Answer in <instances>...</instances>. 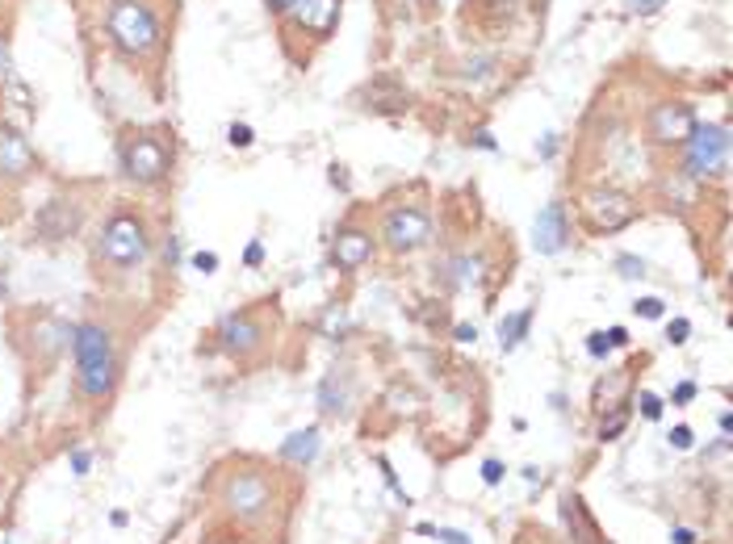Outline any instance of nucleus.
I'll use <instances>...</instances> for the list:
<instances>
[{"instance_id":"1a4fd4ad","label":"nucleus","mask_w":733,"mask_h":544,"mask_svg":"<svg viewBox=\"0 0 733 544\" xmlns=\"http://www.w3.org/2000/svg\"><path fill=\"white\" fill-rule=\"evenodd\" d=\"M214 340H218V352L235 356V360H251L268 343V331L251 310H226L214 326Z\"/></svg>"},{"instance_id":"473e14b6","label":"nucleus","mask_w":733,"mask_h":544,"mask_svg":"<svg viewBox=\"0 0 733 544\" xmlns=\"http://www.w3.org/2000/svg\"><path fill=\"white\" fill-rule=\"evenodd\" d=\"M226 143H231L235 151H248L251 143H256V130H251L248 122H231L226 126Z\"/></svg>"},{"instance_id":"f8f14e48","label":"nucleus","mask_w":733,"mask_h":544,"mask_svg":"<svg viewBox=\"0 0 733 544\" xmlns=\"http://www.w3.org/2000/svg\"><path fill=\"white\" fill-rule=\"evenodd\" d=\"M84 231V205L76 197H51L34 214V235L42 243H68Z\"/></svg>"},{"instance_id":"58836bf2","label":"nucleus","mask_w":733,"mask_h":544,"mask_svg":"<svg viewBox=\"0 0 733 544\" xmlns=\"http://www.w3.org/2000/svg\"><path fill=\"white\" fill-rule=\"evenodd\" d=\"M160 260H164L168 272L180 268V239H177V235H168V239H164V247H160Z\"/></svg>"},{"instance_id":"603ef678","label":"nucleus","mask_w":733,"mask_h":544,"mask_svg":"<svg viewBox=\"0 0 733 544\" xmlns=\"http://www.w3.org/2000/svg\"><path fill=\"white\" fill-rule=\"evenodd\" d=\"M520 477H524L528 486H540V469H537V465H524V469H520Z\"/></svg>"},{"instance_id":"9b49d317","label":"nucleus","mask_w":733,"mask_h":544,"mask_svg":"<svg viewBox=\"0 0 733 544\" xmlns=\"http://www.w3.org/2000/svg\"><path fill=\"white\" fill-rule=\"evenodd\" d=\"M38 172V151L29 147L26 130H17L9 118H0V185H26Z\"/></svg>"},{"instance_id":"8fccbe9b","label":"nucleus","mask_w":733,"mask_h":544,"mask_svg":"<svg viewBox=\"0 0 733 544\" xmlns=\"http://www.w3.org/2000/svg\"><path fill=\"white\" fill-rule=\"evenodd\" d=\"M700 536H696L692 528H671V544H696Z\"/></svg>"},{"instance_id":"7c9ffc66","label":"nucleus","mask_w":733,"mask_h":544,"mask_svg":"<svg viewBox=\"0 0 733 544\" xmlns=\"http://www.w3.org/2000/svg\"><path fill=\"white\" fill-rule=\"evenodd\" d=\"M616 272H621L624 281H641V276H646V260L633 256V251H621V256H616Z\"/></svg>"},{"instance_id":"13d9d810","label":"nucleus","mask_w":733,"mask_h":544,"mask_svg":"<svg viewBox=\"0 0 733 544\" xmlns=\"http://www.w3.org/2000/svg\"><path fill=\"white\" fill-rule=\"evenodd\" d=\"M4 544H13V540H4Z\"/></svg>"},{"instance_id":"39448f33","label":"nucleus","mask_w":733,"mask_h":544,"mask_svg":"<svg viewBox=\"0 0 733 544\" xmlns=\"http://www.w3.org/2000/svg\"><path fill=\"white\" fill-rule=\"evenodd\" d=\"M218 499L222 511L239 523H264L268 511L277 507V482L264 469H235V474H226Z\"/></svg>"},{"instance_id":"cd10ccee","label":"nucleus","mask_w":733,"mask_h":544,"mask_svg":"<svg viewBox=\"0 0 733 544\" xmlns=\"http://www.w3.org/2000/svg\"><path fill=\"white\" fill-rule=\"evenodd\" d=\"M13 80V42H9V26H0V88Z\"/></svg>"},{"instance_id":"a19ab883","label":"nucleus","mask_w":733,"mask_h":544,"mask_svg":"<svg viewBox=\"0 0 733 544\" xmlns=\"http://www.w3.org/2000/svg\"><path fill=\"white\" fill-rule=\"evenodd\" d=\"M243 268H264V239H251L248 247H243Z\"/></svg>"},{"instance_id":"5701e85b","label":"nucleus","mask_w":733,"mask_h":544,"mask_svg":"<svg viewBox=\"0 0 733 544\" xmlns=\"http://www.w3.org/2000/svg\"><path fill=\"white\" fill-rule=\"evenodd\" d=\"M365 96H369V109H377V113H402V109H407V93H402V88L386 96V76H377L374 88Z\"/></svg>"},{"instance_id":"f3484780","label":"nucleus","mask_w":733,"mask_h":544,"mask_svg":"<svg viewBox=\"0 0 733 544\" xmlns=\"http://www.w3.org/2000/svg\"><path fill=\"white\" fill-rule=\"evenodd\" d=\"M285 21H293L302 34L323 42L335 29V21H340V0H293V9Z\"/></svg>"},{"instance_id":"aec40b11","label":"nucleus","mask_w":733,"mask_h":544,"mask_svg":"<svg viewBox=\"0 0 733 544\" xmlns=\"http://www.w3.org/2000/svg\"><path fill=\"white\" fill-rule=\"evenodd\" d=\"M444 276H449V285L457 289H478L486 281V260L478 251H457V256L444 260Z\"/></svg>"},{"instance_id":"6ab92c4d","label":"nucleus","mask_w":733,"mask_h":544,"mask_svg":"<svg viewBox=\"0 0 733 544\" xmlns=\"http://www.w3.org/2000/svg\"><path fill=\"white\" fill-rule=\"evenodd\" d=\"M562 523L570 528V540H579V544H608V540H604V532L595 528L591 511L582 507L579 494H566V499H562Z\"/></svg>"},{"instance_id":"a18cd8bd","label":"nucleus","mask_w":733,"mask_h":544,"mask_svg":"<svg viewBox=\"0 0 733 544\" xmlns=\"http://www.w3.org/2000/svg\"><path fill=\"white\" fill-rule=\"evenodd\" d=\"M557 147H562V135H545V138L537 143V155H540V160H554Z\"/></svg>"},{"instance_id":"79ce46f5","label":"nucleus","mask_w":733,"mask_h":544,"mask_svg":"<svg viewBox=\"0 0 733 544\" xmlns=\"http://www.w3.org/2000/svg\"><path fill=\"white\" fill-rule=\"evenodd\" d=\"M604 340H608L612 352H616V348H629V326H621V323L608 326V331H604Z\"/></svg>"},{"instance_id":"7ed1b4c3","label":"nucleus","mask_w":733,"mask_h":544,"mask_svg":"<svg viewBox=\"0 0 733 544\" xmlns=\"http://www.w3.org/2000/svg\"><path fill=\"white\" fill-rule=\"evenodd\" d=\"M172 130L164 126H130L118 138V172L122 180H130L135 189H155L172 177Z\"/></svg>"},{"instance_id":"a211bd4d","label":"nucleus","mask_w":733,"mask_h":544,"mask_svg":"<svg viewBox=\"0 0 733 544\" xmlns=\"http://www.w3.org/2000/svg\"><path fill=\"white\" fill-rule=\"evenodd\" d=\"M318 452H323V427L310 423V427H298L290 432L285 440L277 444V461L281 465H293V469H306V465L318 461Z\"/></svg>"},{"instance_id":"ea45409f","label":"nucleus","mask_w":733,"mask_h":544,"mask_svg":"<svg viewBox=\"0 0 733 544\" xmlns=\"http://www.w3.org/2000/svg\"><path fill=\"white\" fill-rule=\"evenodd\" d=\"M587 356H591V360H608V356H612L608 340H604V331H591V335H587Z\"/></svg>"},{"instance_id":"ddd939ff","label":"nucleus","mask_w":733,"mask_h":544,"mask_svg":"<svg viewBox=\"0 0 733 544\" xmlns=\"http://www.w3.org/2000/svg\"><path fill=\"white\" fill-rule=\"evenodd\" d=\"M71 335H76V323H63L55 314H34L29 318V352H34L38 365H55L71 348Z\"/></svg>"},{"instance_id":"dca6fc26","label":"nucleus","mask_w":733,"mask_h":544,"mask_svg":"<svg viewBox=\"0 0 733 544\" xmlns=\"http://www.w3.org/2000/svg\"><path fill=\"white\" fill-rule=\"evenodd\" d=\"M315 407L323 419H348L352 410V373L348 368H327L315 390Z\"/></svg>"},{"instance_id":"864d4df0","label":"nucleus","mask_w":733,"mask_h":544,"mask_svg":"<svg viewBox=\"0 0 733 544\" xmlns=\"http://www.w3.org/2000/svg\"><path fill=\"white\" fill-rule=\"evenodd\" d=\"M110 523H113V528H126V523H130V511H126V507L110 511Z\"/></svg>"},{"instance_id":"f03ea898","label":"nucleus","mask_w":733,"mask_h":544,"mask_svg":"<svg viewBox=\"0 0 733 544\" xmlns=\"http://www.w3.org/2000/svg\"><path fill=\"white\" fill-rule=\"evenodd\" d=\"M110 46L130 63H152L164 51V13L155 0H110L105 9Z\"/></svg>"},{"instance_id":"4c0bfd02","label":"nucleus","mask_w":733,"mask_h":544,"mask_svg":"<svg viewBox=\"0 0 733 544\" xmlns=\"http://www.w3.org/2000/svg\"><path fill=\"white\" fill-rule=\"evenodd\" d=\"M344 326H348V318L340 306H332V310L318 318V331H323V335H344Z\"/></svg>"},{"instance_id":"2f4dec72","label":"nucleus","mask_w":733,"mask_h":544,"mask_svg":"<svg viewBox=\"0 0 733 544\" xmlns=\"http://www.w3.org/2000/svg\"><path fill=\"white\" fill-rule=\"evenodd\" d=\"M624 427H629V415H608V419L599 423V444H612V440H621L624 435Z\"/></svg>"},{"instance_id":"c85d7f7f","label":"nucleus","mask_w":733,"mask_h":544,"mask_svg":"<svg viewBox=\"0 0 733 544\" xmlns=\"http://www.w3.org/2000/svg\"><path fill=\"white\" fill-rule=\"evenodd\" d=\"M688 340H692V318L675 314V318L666 323V343H671V348H683Z\"/></svg>"},{"instance_id":"bb28decb","label":"nucleus","mask_w":733,"mask_h":544,"mask_svg":"<svg viewBox=\"0 0 733 544\" xmlns=\"http://www.w3.org/2000/svg\"><path fill=\"white\" fill-rule=\"evenodd\" d=\"M374 461H377V469H382V482H386L390 494H394L402 507H411V494L399 486V477H394V465H390V457H374Z\"/></svg>"},{"instance_id":"de8ad7c7","label":"nucleus","mask_w":733,"mask_h":544,"mask_svg":"<svg viewBox=\"0 0 733 544\" xmlns=\"http://www.w3.org/2000/svg\"><path fill=\"white\" fill-rule=\"evenodd\" d=\"M453 340L457 343H478V326H474V323H457L453 326Z\"/></svg>"},{"instance_id":"2eb2a0df","label":"nucleus","mask_w":733,"mask_h":544,"mask_svg":"<svg viewBox=\"0 0 733 544\" xmlns=\"http://www.w3.org/2000/svg\"><path fill=\"white\" fill-rule=\"evenodd\" d=\"M377 256V235L360 231V227H344V231H335L332 239V264L340 272H357L365 268L369 260Z\"/></svg>"},{"instance_id":"f704fd0d","label":"nucleus","mask_w":733,"mask_h":544,"mask_svg":"<svg viewBox=\"0 0 733 544\" xmlns=\"http://www.w3.org/2000/svg\"><path fill=\"white\" fill-rule=\"evenodd\" d=\"M189 264H194V268L202 272V276H214V272L222 268L218 251H210V247H202V251H194V256H189Z\"/></svg>"},{"instance_id":"09e8293b","label":"nucleus","mask_w":733,"mask_h":544,"mask_svg":"<svg viewBox=\"0 0 733 544\" xmlns=\"http://www.w3.org/2000/svg\"><path fill=\"white\" fill-rule=\"evenodd\" d=\"M264 9H268L273 17H281V21H285V17H290V9H293V0H264Z\"/></svg>"},{"instance_id":"37998d69","label":"nucleus","mask_w":733,"mask_h":544,"mask_svg":"<svg viewBox=\"0 0 733 544\" xmlns=\"http://www.w3.org/2000/svg\"><path fill=\"white\" fill-rule=\"evenodd\" d=\"M666 0H629V13H637V17H654L658 9H663Z\"/></svg>"},{"instance_id":"f257e3e1","label":"nucleus","mask_w":733,"mask_h":544,"mask_svg":"<svg viewBox=\"0 0 733 544\" xmlns=\"http://www.w3.org/2000/svg\"><path fill=\"white\" fill-rule=\"evenodd\" d=\"M71 356H76V394L84 402H110L113 390H118V377H122V365H118V343H113V331L105 323H76V335H71Z\"/></svg>"},{"instance_id":"4be33fe9","label":"nucleus","mask_w":733,"mask_h":544,"mask_svg":"<svg viewBox=\"0 0 733 544\" xmlns=\"http://www.w3.org/2000/svg\"><path fill=\"white\" fill-rule=\"evenodd\" d=\"M532 318H537V306H524V310L503 314V318H498V348H503V352H515V348L528 340Z\"/></svg>"},{"instance_id":"c9c22d12","label":"nucleus","mask_w":733,"mask_h":544,"mask_svg":"<svg viewBox=\"0 0 733 544\" xmlns=\"http://www.w3.org/2000/svg\"><path fill=\"white\" fill-rule=\"evenodd\" d=\"M68 469H71V477H88L93 474V452L88 449H68Z\"/></svg>"},{"instance_id":"423d86ee","label":"nucleus","mask_w":733,"mask_h":544,"mask_svg":"<svg viewBox=\"0 0 733 544\" xmlns=\"http://www.w3.org/2000/svg\"><path fill=\"white\" fill-rule=\"evenodd\" d=\"M432 231H436V222H432V210L419 202H399L390 205L386 214H382V227H377V243L394 251V256H411L419 247L432 243Z\"/></svg>"},{"instance_id":"6e6d98bb","label":"nucleus","mask_w":733,"mask_h":544,"mask_svg":"<svg viewBox=\"0 0 733 544\" xmlns=\"http://www.w3.org/2000/svg\"><path fill=\"white\" fill-rule=\"evenodd\" d=\"M416 536H436V523H428V519H424V523H416Z\"/></svg>"},{"instance_id":"0eeeda50","label":"nucleus","mask_w":733,"mask_h":544,"mask_svg":"<svg viewBox=\"0 0 733 544\" xmlns=\"http://www.w3.org/2000/svg\"><path fill=\"white\" fill-rule=\"evenodd\" d=\"M729 163V126L725 122H696L683 143V177L688 180H717Z\"/></svg>"},{"instance_id":"412c9836","label":"nucleus","mask_w":733,"mask_h":544,"mask_svg":"<svg viewBox=\"0 0 733 544\" xmlns=\"http://www.w3.org/2000/svg\"><path fill=\"white\" fill-rule=\"evenodd\" d=\"M629 373L633 368H616V373H604V377L595 381V394H591V407L595 415H621V402H624V390H629Z\"/></svg>"},{"instance_id":"9d476101","label":"nucleus","mask_w":733,"mask_h":544,"mask_svg":"<svg viewBox=\"0 0 733 544\" xmlns=\"http://www.w3.org/2000/svg\"><path fill=\"white\" fill-rule=\"evenodd\" d=\"M696 109L688 105V101H658V105H650V113H646V138H650L654 147H683L688 143V135L696 130Z\"/></svg>"},{"instance_id":"72a5a7b5","label":"nucleus","mask_w":733,"mask_h":544,"mask_svg":"<svg viewBox=\"0 0 733 544\" xmlns=\"http://www.w3.org/2000/svg\"><path fill=\"white\" fill-rule=\"evenodd\" d=\"M666 444H671L675 452H692L696 449V432L688 427V423H675V427H671V435H666Z\"/></svg>"},{"instance_id":"c756f323","label":"nucleus","mask_w":733,"mask_h":544,"mask_svg":"<svg viewBox=\"0 0 733 544\" xmlns=\"http://www.w3.org/2000/svg\"><path fill=\"white\" fill-rule=\"evenodd\" d=\"M696 398H700V385H696V381L688 377V381H679L675 390H671V398H666V407H679V410H683V407H692Z\"/></svg>"},{"instance_id":"49530a36","label":"nucleus","mask_w":733,"mask_h":544,"mask_svg":"<svg viewBox=\"0 0 733 544\" xmlns=\"http://www.w3.org/2000/svg\"><path fill=\"white\" fill-rule=\"evenodd\" d=\"M470 147H478V151H490V155H495V151H498V143H495V135H490V130H474Z\"/></svg>"},{"instance_id":"6e6552de","label":"nucleus","mask_w":733,"mask_h":544,"mask_svg":"<svg viewBox=\"0 0 733 544\" xmlns=\"http://www.w3.org/2000/svg\"><path fill=\"white\" fill-rule=\"evenodd\" d=\"M579 210H582V222L591 235H616L624 227L637 222V197L624 189H612V185H599V189H587L579 197Z\"/></svg>"},{"instance_id":"a878e982","label":"nucleus","mask_w":733,"mask_h":544,"mask_svg":"<svg viewBox=\"0 0 733 544\" xmlns=\"http://www.w3.org/2000/svg\"><path fill=\"white\" fill-rule=\"evenodd\" d=\"M633 314L637 318H646V323H658V318H666V301L654 298V293H646V298L633 301Z\"/></svg>"},{"instance_id":"b1692460","label":"nucleus","mask_w":733,"mask_h":544,"mask_svg":"<svg viewBox=\"0 0 733 544\" xmlns=\"http://www.w3.org/2000/svg\"><path fill=\"white\" fill-rule=\"evenodd\" d=\"M637 415L646 423H658L666 415V398L654 394V390H637Z\"/></svg>"},{"instance_id":"e433bc0d","label":"nucleus","mask_w":733,"mask_h":544,"mask_svg":"<svg viewBox=\"0 0 733 544\" xmlns=\"http://www.w3.org/2000/svg\"><path fill=\"white\" fill-rule=\"evenodd\" d=\"M478 474H482V486H503V477H507V465L498 461V457H486Z\"/></svg>"},{"instance_id":"20e7f679","label":"nucleus","mask_w":733,"mask_h":544,"mask_svg":"<svg viewBox=\"0 0 733 544\" xmlns=\"http://www.w3.org/2000/svg\"><path fill=\"white\" fill-rule=\"evenodd\" d=\"M152 256V231H147V218L130 205H118L105 214L97 231V243H93V260L97 268H110V272H135L147 264Z\"/></svg>"},{"instance_id":"4468645a","label":"nucleus","mask_w":733,"mask_h":544,"mask_svg":"<svg viewBox=\"0 0 733 544\" xmlns=\"http://www.w3.org/2000/svg\"><path fill=\"white\" fill-rule=\"evenodd\" d=\"M570 243V210L566 202L540 205L532 218V251L537 256H562Z\"/></svg>"},{"instance_id":"393cba45","label":"nucleus","mask_w":733,"mask_h":544,"mask_svg":"<svg viewBox=\"0 0 733 544\" xmlns=\"http://www.w3.org/2000/svg\"><path fill=\"white\" fill-rule=\"evenodd\" d=\"M498 68V54H474V59H465V80H486V76H495Z\"/></svg>"},{"instance_id":"5fc2aeb1","label":"nucleus","mask_w":733,"mask_h":544,"mask_svg":"<svg viewBox=\"0 0 733 544\" xmlns=\"http://www.w3.org/2000/svg\"><path fill=\"white\" fill-rule=\"evenodd\" d=\"M717 427H721V435H733V415L729 410H721L717 415Z\"/></svg>"},{"instance_id":"3c124183","label":"nucleus","mask_w":733,"mask_h":544,"mask_svg":"<svg viewBox=\"0 0 733 544\" xmlns=\"http://www.w3.org/2000/svg\"><path fill=\"white\" fill-rule=\"evenodd\" d=\"M332 185H335L340 193H348V172L340 168V163H332Z\"/></svg>"},{"instance_id":"4d7b16f0","label":"nucleus","mask_w":733,"mask_h":544,"mask_svg":"<svg viewBox=\"0 0 733 544\" xmlns=\"http://www.w3.org/2000/svg\"><path fill=\"white\" fill-rule=\"evenodd\" d=\"M9 293V276H4V268H0V298Z\"/></svg>"},{"instance_id":"c03bdc74","label":"nucleus","mask_w":733,"mask_h":544,"mask_svg":"<svg viewBox=\"0 0 733 544\" xmlns=\"http://www.w3.org/2000/svg\"><path fill=\"white\" fill-rule=\"evenodd\" d=\"M436 540H441V544H474L461 528H441V523H436Z\"/></svg>"}]
</instances>
